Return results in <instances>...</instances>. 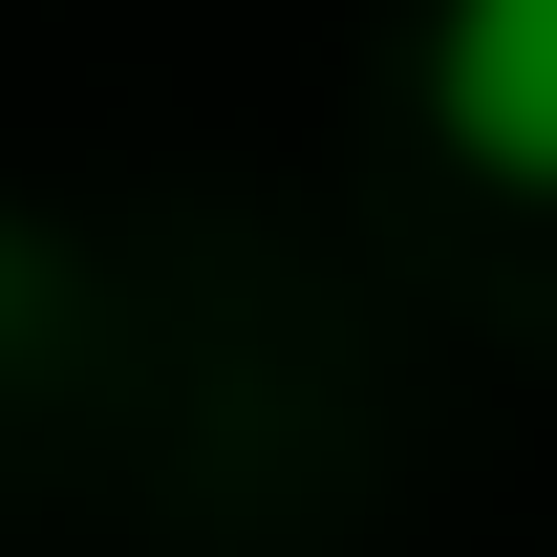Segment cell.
<instances>
[{
    "label": "cell",
    "instance_id": "6da1fadb",
    "mask_svg": "<svg viewBox=\"0 0 557 557\" xmlns=\"http://www.w3.org/2000/svg\"><path fill=\"white\" fill-rule=\"evenodd\" d=\"M429 108H450L472 194H536L557 172V0H450L429 22Z\"/></svg>",
    "mask_w": 557,
    "mask_h": 557
}]
</instances>
